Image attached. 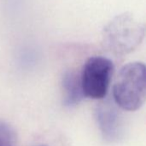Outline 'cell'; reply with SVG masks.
Returning <instances> with one entry per match:
<instances>
[{"instance_id": "5b68a950", "label": "cell", "mask_w": 146, "mask_h": 146, "mask_svg": "<svg viewBox=\"0 0 146 146\" xmlns=\"http://www.w3.org/2000/svg\"><path fill=\"white\" fill-rule=\"evenodd\" d=\"M62 103L66 108H73L83 100L84 94L80 76L74 71H67L62 77Z\"/></svg>"}, {"instance_id": "8992f818", "label": "cell", "mask_w": 146, "mask_h": 146, "mask_svg": "<svg viewBox=\"0 0 146 146\" xmlns=\"http://www.w3.org/2000/svg\"><path fill=\"white\" fill-rule=\"evenodd\" d=\"M16 135L7 123L0 121V146H15Z\"/></svg>"}, {"instance_id": "7a4b0ae2", "label": "cell", "mask_w": 146, "mask_h": 146, "mask_svg": "<svg viewBox=\"0 0 146 146\" xmlns=\"http://www.w3.org/2000/svg\"><path fill=\"white\" fill-rule=\"evenodd\" d=\"M145 96V65L141 62L124 65L113 86L115 104L123 110L136 111L144 105Z\"/></svg>"}, {"instance_id": "3957f363", "label": "cell", "mask_w": 146, "mask_h": 146, "mask_svg": "<svg viewBox=\"0 0 146 146\" xmlns=\"http://www.w3.org/2000/svg\"><path fill=\"white\" fill-rule=\"evenodd\" d=\"M114 72L113 62L102 56L89 58L85 63L80 74L84 96L94 99H104L108 93Z\"/></svg>"}, {"instance_id": "6da1fadb", "label": "cell", "mask_w": 146, "mask_h": 146, "mask_svg": "<svg viewBox=\"0 0 146 146\" xmlns=\"http://www.w3.org/2000/svg\"><path fill=\"white\" fill-rule=\"evenodd\" d=\"M145 25L130 12L115 16L102 31L104 47L115 55H127L133 52L143 41Z\"/></svg>"}, {"instance_id": "277c9868", "label": "cell", "mask_w": 146, "mask_h": 146, "mask_svg": "<svg viewBox=\"0 0 146 146\" xmlns=\"http://www.w3.org/2000/svg\"><path fill=\"white\" fill-rule=\"evenodd\" d=\"M95 118L103 138L110 143H117L123 139L125 124L121 114L115 104L104 102L97 106Z\"/></svg>"}, {"instance_id": "52a82bcc", "label": "cell", "mask_w": 146, "mask_h": 146, "mask_svg": "<svg viewBox=\"0 0 146 146\" xmlns=\"http://www.w3.org/2000/svg\"><path fill=\"white\" fill-rule=\"evenodd\" d=\"M40 146H47V145H40Z\"/></svg>"}]
</instances>
